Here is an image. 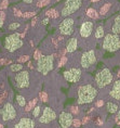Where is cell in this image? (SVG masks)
Returning a JSON list of instances; mask_svg holds the SVG:
<instances>
[{
  "label": "cell",
  "instance_id": "obj_1",
  "mask_svg": "<svg viewBox=\"0 0 120 128\" xmlns=\"http://www.w3.org/2000/svg\"><path fill=\"white\" fill-rule=\"evenodd\" d=\"M97 96V89L95 87H93L92 85L88 84L80 86L78 88V100L77 103L79 105L81 104H87L91 103Z\"/></svg>",
  "mask_w": 120,
  "mask_h": 128
},
{
  "label": "cell",
  "instance_id": "obj_2",
  "mask_svg": "<svg viewBox=\"0 0 120 128\" xmlns=\"http://www.w3.org/2000/svg\"><path fill=\"white\" fill-rule=\"evenodd\" d=\"M114 75L109 68H103L95 74V82L97 88H105L113 82Z\"/></svg>",
  "mask_w": 120,
  "mask_h": 128
},
{
  "label": "cell",
  "instance_id": "obj_3",
  "mask_svg": "<svg viewBox=\"0 0 120 128\" xmlns=\"http://www.w3.org/2000/svg\"><path fill=\"white\" fill-rule=\"evenodd\" d=\"M103 49L108 52H115L120 49V37L115 34H107L104 37V41L102 44Z\"/></svg>",
  "mask_w": 120,
  "mask_h": 128
},
{
  "label": "cell",
  "instance_id": "obj_4",
  "mask_svg": "<svg viewBox=\"0 0 120 128\" xmlns=\"http://www.w3.org/2000/svg\"><path fill=\"white\" fill-rule=\"evenodd\" d=\"M54 64V56H42L37 61V71L42 75H47L53 70Z\"/></svg>",
  "mask_w": 120,
  "mask_h": 128
},
{
  "label": "cell",
  "instance_id": "obj_5",
  "mask_svg": "<svg viewBox=\"0 0 120 128\" xmlns=\"http://www.w3.org/2000/svg\"><path fill=\"white\" fill-rule=\"evenodd\" d=\"M23 44H24V41L21 39V36L18 33L9 35L4 40V48L9 52H14V51L18 50L20 48L23 47Z\"/></svg>",
  "mask_w": 120,
  "mask_h": 128
},
{
  "label": "cell",
  "instance_id": "obj_6",
  "mask_svg": "<svg viewBox=\"0 0 120 128\" xmlns=\"http://www.w3.org/2000/svg\"><path fill=\"white\" fill-rule=\"evenodd\" d=\"M17 112L16 108H14V105L10 103V102H7L4 103V105L0 108V116H1V120L3 122H11L14 120L16 118Z\"/></svg>",
  "mask_w": 120,
  "mask_h": 128
},
{
  "label": "cell",
  "instance_id": "obj_7",
  "mask_svg": "<svg viewBox=\"0 0 120 128\" xmlns=\"http://www.w3.org/2000/svg\"><path fill=\"white\" fill-rule=\"evenodd\" d=\"M81 4H82V0H66L64 7L61 11V15L64 18H68L70 14L79 10Z\"/></svg>",
  "mask_w": 120,
  "mask_h": 128
},
{
  "label": "cell",
  "instance_id": "obj_8",
  "mask_svg": "<svg viewBox=\"0 0 120 128\" xmlns=\"http://www.w3.org/2000/svg\"><path fill=\"white\" fill-rule=\"evenodd\" d=\"M15 85L18 89L28 88L30 85V76L28 71H21L15 76Z\"/></svg>",
  "mask_w": 120,
  "mask_h": 128
},
{
  "label": "cell",
  "instance_id": "obj_9",
  "mask_svg": "<svg viewBox=\"0 0 120 128\" xmlns=\"http://www.w3.org/2000/svg\"><path fill=\"white\" fill-rule=\"evenodd\" d=\"M95 63H96V56H95V51L94 50H89L82 53L80 64L83 68H89Z\"/></svg>",
  "mask_w": 120,
  "mask_h": 128
},
{
  "label": "cell",
  "instance_id": "obj_10",
  "mask_svg": "<svg viewBox=\"0 0 120 128\" xmlns=\"http://www.w3.org/2000/svg\"><path fill=\"white\" fill-rule=\"evenodd\" d=\"M59 30L60 33L64 36L72 34L74 32V20L71 18H65L64 20L61 22V24L59 25Z\"/></svg>",
  "mask_w": 120,
  "mask_h": 128
},
{
  "label": "cell",
  "instance_id": "obj_11",
  "mask_svg": "<svg viewBox=\"0 0 120 128\" xmlns=\"http://www.w3.org/2000/svg\"><path fill=\"white\" fill-rule=\"evenodd\" d=\"M39 118V123L40 124H49L53 122L56 118V113L53 108L47 106L43 108L42 113L40 114V116L38 117Z\"/></svg>",
  "mask_w": 120,
  "mask_h": 128
},
{
  "label": "cell",
  "instance_id": "obj_12",
  "mask_svg": "<svg viewBox=\"0 0 120 128\" xmlns=\"http://www.w3.org/2000/svg\"><path fill=\"white\" fill-rule=\"evenodd\" d=\"M81 70L77 68H71L68 71H65L63 73L64 78L67 80L68 82H78L81 78Z\"/></svg>",
  "mask_w": 120,
  "mask_h": 128
},
{
  "label": "cell",
  "instance_id": "obj_13",
  "mask_svg": "<svg viewBox=\"0 0 120 128\" xmlns=\"http://www.w3.org/2000/svg\"><path fill=\"white\" fill-rule=\"evenodd\" d=\"M72 120L74 117L69 112H62L59 116V123L61 128H69L72 125Z\"/></svg>",
  "mask_w": 120,
  "mask_h": 128
},
{
  "label": "cell",
  "instance_id": "obj_14",
  "mask_svg": "<svg viewBox=\"0 0 120 128\" xmlns=\"http://www.w3.org/2000/svg\"><path fill=\"white\" fill-rule=\"evenodd\" d=\"M93 27L94 25L92 22L90 21H84L82 24H81L80 26V36L82 38H88L91 36V34H92V30H93Z\"/></svg>",
  "mask_w": 120,
  "mask_h": 128
},
{
  "label": "cell",
  "instance_id": "obj_15",
  "mask_svg": "<svg viewBox=\"0 0 120 128\" xmlns=\"http://www.w3.org/2000/svg\"><path fill=\"white\" fill-rule=\"evenodd\" d=\"M35 120L29 117H22L18 120L17 123H15L13 128H35Z\"/></svg>",
  "mask_w": 120,
  "mask_h": 128
},
{
  "label": "cell",
  "instance_id": "obj_16",
  "mask_svg": "<svg viewBox=\"0 0 120 128\" xmlns=\"http://www.w3.org/2000/svg\"><path fill=\"white\" fill-rule=\"evenodd\" d=\"M109 96L115 100H120V79L116 80L109 91Z\"/></svg>",
  "mask_w": 120,
  "mask_h": 128
},
{
  "label": "cell",
  "instance_id": "obj_17",
  "mask_svg": "<svg viewBox=\"0 0 120 128\" xmlns=\"http://www.w3.org/2000/svg\"><path fill=\"white\" fill-rule=\"evenodd\" d=\"M77 48H78V40L77 38L72 37L66 44V52H69V53L74 52V51L77 50Z\"/></svg>",
  "mask_w": 120,
  "mask_h": 128
},
{
  "label": "cell",
  "instance_id": "obj_18",
  "mask_svg": "<svg viewBox=\"0 0 120 128\" xmlns=\"http://www.w3.org/2000/svg\"><path fill=\"white\" fill-rule=\"evenodd\" d=\"M112 32H113L112 34H115V35L120 34V14L115 18V21H114V24L112 26Z\"/></svg>",
  "mask_w": 120,
  "mask_h": 128
},
{
  "label": "cell",
  "instance_id": "obj_19",
  "mask_svg": "<svg viewBox=\"0 0 120 128\" xmlns=\"http://www.w3.org/2000/svg\"><path fill=\"white\" fill-rule=\"evenodd\" d=\"M105 36V28H104L103 25H99L95 30V33H94V37L96 39H101Z\"/></svg>",
  "mask_w": 120,
  "mask_h": 128
},
{
  "label": "cell",
  "instance_id": "obj_20",
  "mask_svg": "<svg viewBox=\"0 0 120 128\" xmlns=\"http://www.w3.org/2000/svg\"><path fill=\"white\" fill-rule=\"evenodd\" d=\"M86 14H87V16H89V18H94V20H97L99 18V12H97L95 9H93V8H89L87 10V12H86Z\"/></svg>",
  "mask_w": 120,
  "mask_h": 128
},
{
  "label": "cell",
  "instance_id": "obj_21",
  "mask_svg": "<svg viewBox=\"0 0 120 128\" xmlns=\"http://www.w3.org/2000/svg\"><path fill=\"white\" fill-rule=\"evenodd\" d=\"M15 101H16V103H17L18 106H21V108H25V106H26V104H27L26 98L23 97L22 94H17L16 98H15Z\"/></svg>",
  "mask_w": 120,
  "mask_h": 128
},
{
  "label": "cell",
  "instance_id": "obj_22",
  "mask_svg": "<svg viewBox=\"0 0 120 128\" xmlns=\"http://www.w3.org/2000/svg\"><path fill=\"white\" fill-rule=\"evenodd\" d=\"M37 102H38V99L37 98H35V99H33V100H30L26 104V106H25V111H26V112H30L31 110H34L35 106L37 105Z\"/></svg>",
  "mask_w": 120,
  "mask_h": 128
},
{
  "label": "cell",
  "instance_id": "obj_23",
  "mask_svg": "<svg viewBox=\"0 0 120 128\" xmlns=\"http://www.w3.org/2000/svg\"><path fill=\"white\" fill-rule=\"evenodd\" d=\"M106 108H107V111L112 114L118 112V105H117L116 103H113V102H108V103L106 104Z\"/></svg>",
  "mask_w": 120,
  "mask_h": 128
},
{
  "label": "cell",
  "instance_id": "obj_24",
  "mask_svg": "<svg viewBox=\"0 0 120 128\" xmlns=\"http://www.w3.org/2000/svg\"><path fill=\"white\" fill-rule=\"evenodd\" d=\"M110 8H112V4H105L102 8L100 9V13L99 14L103 15V16H104V15H106L107 13H108V11H109Z\"/></svg>",
  "mask_w": 120,
  "mask_h": 128
},
{
  "label": "cell",
  "instance_id": "obj_25",
  "mask_svg": "<svg viewBox=\"0 0 120 128\" xmlns=\"http://www.w3.org/2000/svg\"><path fill=\"white\" fill-rule=\"evenodd\" d=\"M10 70L12 72H21V71H23V65L20 63H15V64H11L10 65Z\"/></svg>",
  "mask_w": 120,
  "mask_h": 128
},
{
  "label": "cell",
  "instance_id": "obj_26",
  "mask_svg": "<svg viewBox=\"0 0 120 128\" xmlns=\"http://www.w3.org/2000/svg\"><path fill=\"white\" fill-rule=\"evenodd\" d=\"M40 113H41V108H40V105H36L33 110V116L35 118H38L40 116Z\"/></svg>",
  "mask_w": 120,
  "mask_h": 128
},
{
  "label": "cell",
  "instance_id": "obj_27",
  "mask_svg": "<svg viewBox=\"0 0 120 128\" xmlns=\"http://www.w3.org/2000/svg\"><path fill=\"white\" fill-rule=\"evenodd\" d=\"M20 26H21V24H20V23H17V22H14V23L9 24L8 30H17V28L20 27Z\"/></svg>",
  "mask_w": 120,
  "mask_h": 128
},
{
  "label": "cell",
  "instance_id": "obj_28",
  "mask_svg": "<svg viewBox=\"0 0 120 128\" xmlns=\"http://www.w3.org/2000/svg\"><path fill=\"white\" fill-rule=\"evenodd\" d=\"M49 4H50V0H40V1L38 2L37 7L42 8V7H46V6H48Z\"/></svg>",
  "mask_w": 120,
  "mask_h": 128
},
{
  "label": "cell",
  "instance_id": "obj_29",
  "mask_svg": "<svg viewBox=\"0 0 120 128\" xmlns=\"http://www.w3.org/2000/svg\"><path fill=\"white\" fill-rule=\"evenodd\" d=\"M81 125H82V124H81V120H78V118H76V120H75V118H74L71 126H74L75 128H80Z\"/></svg>",
  "mask_w": 120,
  "mask_h": 128
},
{
  "label": "cell",
  "instance_id": "obj_30",
  "mask_svg": "<svg viewBox=\"0 0 120 128\" xmlns=\"http://www.w3.org/2000/svg\"><path fill=\"white\" fill-rule=\"evenodd\" d=\"M41 56H42V54H41V52H40L39 49H36V50H35V52H34V59H35V60L38 61Z\"/></svg>",
  "mask_w": 120,
  "mask_h": 128
},
{
  "label": "cell",
  "instance_id": "obj_31",
  "mask_svg": "<svg viewBox=\"0 0 120 128\" xmlns=\"http://www.w3.org/2000/svg\"><path fill=\"white\" fill-rule=\"evenodd\" d=\"M66 63H67V58H66V56H62L61 60L59 61V68H62V66H64Z\"/></svg>",
  "mask_w": 120,
  "mask_h": 128
},
{
  "label": "cell",
  "instance_id": "obj_32",
  "mask_svg": "<svg viewBox=\"0 0 120 128\" xmlns=\"http://www.w3.org/2000/svg\"><path fill=\"white\" fill-rule=\"evenodd\" d=\"M28 60H29V56H22L21 58H18V59H17V62L20 64H22L24 62H27Z\"/></svg>",
  "mask_w": 120,
  "mask_h": 128
},
{
  "label": "cell",
  "instance_id": "obj_33",
  "mask_svg": "<svg viewBox=\"0 0 120 128\" xmlns=\"http://www.w3.org/2000/svg\"><path fill=\"white\" fill-rule=\"evenodd\" d=\"M36 15V12H26V13H23L22 16L25 18H33Z\"/></svg>",
  "mask_w": 120,
  "mask_h": 128
},
{
  "label": "cell",
  "instance_id": "obj_34",
  "mask_svg": "<svg viewBox=\"0 0 120 128\" xmlns=\"http://www.w3.org/2000/svg\"><path fill=\"white\" fill-rule=\"evenodd\" d=\"M40 99H41V101L42 102H47L48 101V94H47V92H41V94H40Z\"/></svg>",
  "mask_w": 120,
  "mask_h": 128
},
{
  "label": "cell",
  "instance_id": "obj_35",
  "mask_svg": "<svg viewBox=\"0 0 120 128\" xmlns=\"http://www.w3.org/2000/svg\"><path fill=\"white\" fill-rule=\"evenodd\" d=\"M8 4H9L8 0H3V1L1 2V4H0V10H3V9L7 8L8 7Z\"/></svg>",
  "mask_w": 120,
  "mask_h": 128
},
{
  "label": "cell",
  "instance_id": "obj_36",
  "mask_svg": "<svg viewBox=\"0 0 120 128\" xmlns=\"http://www.w3.org/2000/svg\"><path fill=\"white\" fill-rule=\"evenodd\" d=\"M70 112H71V115L72 114H78L79 113L78 106H70Z\"/></svg>",
  "mask_w": 120,
  "mask_h": 128
},
{
  "label": "cell",
  "instance_id": "obj_37",
  "mask_svg": "<svg viewBox=\"0 0 120 128\" xmlns=\"http://www.w3.org/2000/svg\"><path fill=\"white\" fill-rule=\"evenodd\" d=\"M54 12H55V10H54V9H51V10H48V11H47L46 12V15H47V16H53V14H54Z\"/></svg>",
  "mask_w": 120,
  "mask_h": 128
},
{
  "label": "cell",
  "instance_id": "obj_38",
  "mask_svg": "<svg viewBox=\"0 0 120 128\" xmlns=\"http://www.w3.org/2000/svg\"><path fill=\"white\" fill-rule=\"evenodd\" d=\"M103 105H104V100H97V102L95 103L96 108H102Z\"/></svg>",
  "mask_w": 120,
  "mask_h": 128
},
{
  "label": "cell",
  "instance_id": "obj_39",
  "mask_svg": "<svg viewBox=\"0 0 120 128\" xmlns=\"http://www.w3.org/2000/svg\"><path fill=\"white\" fill-rule=\"evenodd\" d=\"M14 12H15V15H16V16H22V15H23V13H22L20 10H16V9H14Z\"/></svg>",
  "mask_w": 120,
  "mask_h": 128
},
{
  "label": "cell",
  "instance_id": "obj_40",
  "mask_svg": "<svg viewBox=\"0 0 120 128\" xmlns=\"http://www.w3.org/2000/svg\"><path fill=\"white\" fill-rule=\"evenodd\" d=\"M88 122H89V116H84L83 120H81V124H87Z\"/></svg>",
  "mask_w": 120,
  "mask_h": 128
},
{
  "label": "cell",
  "instance_id": "obj_41",
  "mask_svg": "<svg viewBox=\"0 0 120 128\" xmlns=\"http://www.w3.org/2000/svg\"><path fill=\"white\" fill-rule=\"evenodd\" d=\"M4 18H5V13H4L3 11H0V18L4 21Z\"/></svg>",
  "mask_w": 120,
  "mask_h": 128
},
{
  "label": "cell",
  "instance_id": "obj_42",
  "mask_svg": "<svg viewBox=\"0 0 120 128\" xmlns=\"http://www.w3.org/2000/svg\"><path fill=\"white\" fill-rule=\"evenodd\" d=\"M37 21H38V18H34L33 21H31V25H33V26H35V25L37 24Z\"/></svg>",
  "mask_w": 120,
  "mask_h": 128
},
{
  "label": "cell",
  "instance_id": "obj_43",
  "mask_svg": "<svg viewBox=\"0 0 120 128\" xmlns=\"http://www.w3.org/2000/svg\"><path fill=\"white\" fill-rule=\"evenodd\" d=\"M41 23H42V25H47V24L49 23V18H46L45 20H42Z\"/></svg>",
  "mask_w": 120,
  "mask_h": 128
},
{
  "label": "cell",
  "instance_id": "obj_44",
  "mask_svg": "<svg viewBox=\"0 0 120 128\" xmlns=\"http://www.w3.org/2000/svg\"><path fill=\"white\" fill-rule=\"evenodd\" d=\"M52 44H54V47L55 48H58L59 46H58V42H56V40H55V38H52Z\"/></svg>",
  "mask_w": 120,
  "mask_h": 128
},
{
  "label": "cell",
  "instance_id": "obj_45",
  "mask_svg": "<svg viewBox=\"0 0 120 128\" xmlns=\"http://www.w3.org/2000/svg\"><path fill=\"white\" fill-rule=\"evenodd\" d=\"M59 15H60V13H59L58 11H55V12H54V14H53V16H52V18H56L59 16Z\"/></svg>",
  "mask_w": 120,
  "mask_h": 128
},
{
  "label": "cell",
  "instance_id": "obj_46",
  "mask_svg": "<svg viewBox=\"0 0 120 128\" xmlns=\"http://www.w3.org/2000/svg\"><path fill=\"white\" fill-rule=\"evenodd\" d=\"M96 124H97V125H99V126H100V125H102V124H103V122H102V120H101L100 118H99V120H97V122H96Z\"/></svg>",
  "mask_w": 120,
  "mask_h": 128
},
{
  "label": "cell",
  "instance_id": "obj_47",
  "mask_svg": "<svg viewBox=\"0 0 120 128\" xmlns=\"http://www.w3.org/2000/svg\"><path fill=\"white\" fill-rule=\"evenodd\" d=\"M24 2H26V4H31V2L34 1V0H23Z\"/></svg>",
  "mask_w": 120,
  "mask_h": 128
},
{
  "label": "cell",
  "instance_id": "obj_48",
  "mask_svg": "<svg viewBox=\"0 0 120 128\" xmlns=\"http://www.w3.org/2000/svg\"><path fill=\"white\" fill-rule=\"evenodd\" d=\"M2 26H3V20H1V18H0V28H1Z\"/></svg>",
  "mask_w": 120,
  "mask_h": 128
},
{
  "label": "cell",
  "instance_id": "obj_49",
  "mask_svg": "<svg viewBox=\"0 0 120 128\" xmlns=\"http://www.w3.org/2000/svg\"><path fill=\"white\" fill-rule=\"evenodd\" d=\"M116 123L118 124V125H120V120H119V118L117 117V116H116Z\"/></svg>",
  "mask_w": 120,
  "mask_h": 128
},
{
  "label": "cell",
  "instance_id": "obj_50",
  "mask_svg": "<svg viewBox=\"0 0 120 128\" xmlns=\"http://www.w3.org/2000/svg\"><path fill=\"white\" fill-rule=\"evenodd\" d=\"M117 117H118V118H119V120H120V108H119V110H118V115H117Z\"/></svg>",
  "mask_w": 120,
  "mask_h": 128
},
{
  "label": "cell",
  "instance_id": "obj_51",
  "mask_svg": "<svg viewBox=\"0 0 120 128\" xmlns=\"http://www.w3.org/2000/svg\"><path fill=\"white\" fill-rule=\"evenodd\" d=\"M0 128H4V126H3V124H0Z\"/></svg>",
  "mask_w": 120,
  "mask_h": 128
},
{
  "label": "cell",
  "instance_id": "obj_52",
  "mask_svg": "<svg viewBox=\"0 0 120 128\" xmlns=\"http://www.w3.org/2000/svg\"><path fill=\"white\" fill-rule=\"evenodd\" d=\"M100 0H92V2H99Z\"/></svg>",
  "mask_w": 120,
  "mask_h": 128
},
{
  "label": "cell",
  "instance_id": "obj_53",
  "mask_svg": "<svg viewBox=\"0 0 120 128\" xmlns=\"http://www.w3.org/2000/svg\"><path fill=\"white\" fill-rule=\"evenodd\" d=\"M118 77H120V70H119V72H118Z\"/></svg>",
  "mask_w": 120,
  "mask_h": 128
}]
</instances>
